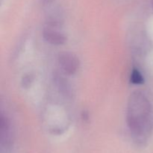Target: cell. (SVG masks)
<instances>
[{
    "label": "cell",
    "mask_w": 153,
    "mask_h": 153,
    "mask_svg": "<svg viewBox=\"0 0 153 153\" xmlns=\"http://www.w3.org/2000/svg\"><path fill=\"white\" fill-rule=\"evenodd\" d=\"M0 131H1V153H7L11 146L12 133L10 131V122L3 115L1 116Z\"/></svg>",
    "instance_id": "3"
},
{
    "label": "cell",
    "mask_w": 153,
    "mask_h": 153,
    "mask_svg": "<svg viewBox=\"0 0 153 153\" xmlns=\"http://www.w3.org/2000/svg\"><path fill=\"white\" fill-rule=\"evenodd\" d=\"M127 123L131 137L137 144L147 142L153 132V107L140 91L130 96L127 109Z\"/></svg>",
    "instance_id": "1"
},
{
    "label": "cell",
    "mask_w": 153,
    "mask_h": 153,
    "mask_svg": "<svg viewBox=\"0 0 153 153\" xmlns=\"http://www.w3.org/2000/svg\"><path fill=\"white\" fill-rule=\"evenodd\" d=\"M43 36L48 43L53 45H62L67 40L66 36L54 27H45L43 31Z\"/></svg>",
    "instance_id": "4"
},
{
    "label": "cell",
    "mask_w": 153,
    "mask_h": 153,
    "mask_svg": "<svg viewBox=\"0 0 153 153\" xmlns=\"http://www.w3.org/2000/svg\"><path fill=\"white\" fill-rule=\"evenodd\" d=\"M152 6H153V1H152Z\"/></svg>",
    "instance_id": "7"
},
{
    "label": "cell",
    "mask_w": 153,
    "mask_h": 153,
    "mask_svg": "<svg viewBox=\"0 0 153 153\" xmlns=\"http://www.w3.org/2000/svg\"><path fill=\"white\" fill-rule=\"evenodd\" d=\"M34 76L31 73H27V74L24 75L23 77L22 78V82H21L22 86L24 88H28L32 85L33 82H34Z\"/></svg>",
    "instance_id": "6"
},
{
    "label": "cell",
    "mask_w": 153,
    "mask_h": 153,
    "mask_svg": "<svg viewBox=\"0 0 153 153\" xmlns=\"http://www.w3.org/2000/svg\"><path fill=\"white\" fill-rule=\"evenodd\" d=\"M144 82L141 73L136 69H134L131 74V82L134 85H141Z\"/></svg>",
    "instance_id": "5"
},
{
    "label": "cell",
    "mask_w": 153,
    "mask_h": 153,
    "mask_svg": "<svg viewBox=\"0 0 153 153\" xmlns=\"http://www.w3.org/2000/svg\"><path fill=\"white\" fill-rule=\"evenodd\" d=\"M58 63L64 73L73 75L78 70L79 61L77 57L70 52H63L58 56Z\"/></svg>",
    "instance_id": "2"
}]
</instances>
